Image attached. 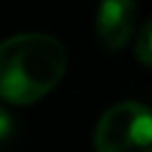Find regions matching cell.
<instances>
[{"instance_id":"obj_5","label":"cell","mask_w":152,"mask_h":152,"mask_svg":"<svg viewBox=\"0 0 152 152\" xmlns=\"http://www.w3.org/2000/svg\"><path fill=\"white\" fill-rule=\"evenodd\" d=\"M14 130H16V121L11 116V112L0 103V145L7 143L11 137H14Z\"/></svg>"},{"instance_id":"obj_4","label":"cell","mask_w":152,"mask_h":152,"mask_svg":"<svg viewBox=\"0 0 152 152\" xmlns=\"http://www.w3.org/2000/svg\"><path fill=\"white\" fill-rule=\"evenodd\" d=\"M134 54L143 65L152 67V18L141 27L137 36V45H134Z\"/></svg>"},{"instance_id":"obj_3","label":"cell","mask_w":152,"mask_h":152,"mask_svg":"<svg viewBox=\"0 0 152 152\" xmlns=\"http://www.w3.org/2000/svg\"><path fill=\"white\" fill-rule=\"evenodd\" d=\"M137 5L132 0H105L96 9V40L107 52H119L134 31Z\"/></svg>"},{"instance_id":"obj_1","label":"cell","mask_w":152,"mask_h":152,"mask_svg":"<svg viewBox=\"0 0 152 152\" xmlns=\"http://www.w3.org/2000/svg\"><path fill=\"white\" fill-rule=\"evenodd\" d=\"M67 72V49L58 38L25 31L0 43V99L29 105L47 96Z\"/></svg>"},{"instance_id":"obj_2","label":"cell","mask_w":152,"mask_h":152,"mask_svg":"<svg viewBox=\"0 0 152 152\" xmlns=\"http://www.w3.org/2000/svg\"><path fill=\"white\" fill-rule=\"evenodd\" d=\"M96 152H152V110L123 101L103 112L94 130Z\"/></svg>"}]
</instances>
